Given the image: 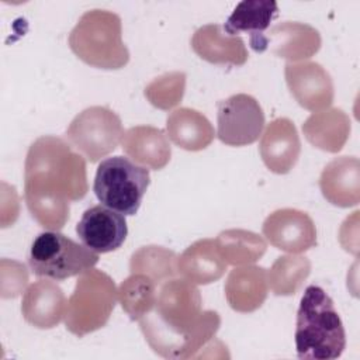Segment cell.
<instances>
[{
    "mask_svg": "<svg viewBox=\"0 0 360 360\" xmlns=\"http://www.w3.org/2000/svg\"><path fill=\"white\" fill-rule=\"evenodd\" d=\"M89 191L86 160L62 138L35 139L24 165V198L31 217L49 231H59L69 219V202Z\"/></svg>",
    "mask_w": 360,
    "mask_h": 360,
    "instance_id": "1",
    "label": "cell"
},
{
    "mask_svg": "<svg viewBox=\"0 0 360 360\" xmlns=\"http://www.w3.org/2000/svg\"><path fill=\"white\" fill-rule=\"evenodd\" d=\"M198 288L186 278L159 285L156 304L138 322L150 349L165 359H195L221 326L217 311H201Z\"/></svg>",
    "mask_w": 360,
    "mask_h": 360,
    "instance_id": "2",
    "label": "cell"
},
{
    "mask_svg": "<svg viewBox=\"0 0 360 360\" xmlns=\"http://www.w3.org/2000/svg\"><path fill=\"white\" fill-rule=\"evenodd\" d=\"M297 356L333 360L346 347V332L332 298L319 285H308L300 301L295 323Z\"/></svg>",
    "mask_w": 360,
    "mask_h": 360,
    "instance_id": "3",
    "label": "cell"
},
{
    "mask_svg": "<svg viewBox=\"0 0 360 360\" xmlns=\"http://www.w3.org/2000/svg\"><path fill=\"white\" fill-rule=\"evenodd\" d=\"M69 46L80 60L93 68L115 70L129 62L121 18L108 10L86 11L69 34Z\"/></svg>",
    "mask_w": 360,
    "mask_h": 360,
    "instance_id": "4",
    "label": "cell"
},
{
    "mask_svg": "<svg viewBox=\"0 0 360 360\" xmlns=\"http://www.w3.org/2000/svg\"><path fill=\"white\" fill-rule=\"evenodd\" d=\"M118 300L114 280L104 271L90 269L80 274L66 302V329L82 338L108 322Z\"/></svg>",
    "mask_w": 360,
    "mask_h": 360,
    "instance_id": "5",
    "label": "cell"
},
{
    "mask_svg": "<svg viewBox=\"0 0 360 360\" xmlns=\"http://www.w3.org/2000/svg\"><path fill=\"white\" fill-rule=\"evenodd\" d=\"M149 183L150 174L146 167L128 158L112 156L98 165L93 191L103 205L124 215H135Z\"/></svg>",
    "mask_w": 360,
    "mask_h": 360,
    "instance_id": "6",
    "label": "cell"
},
{
    "mask_svg": "<svg viewBox=\"0 0 360 360\" xmlns=\"http://www.w3.org/2000/svg\"><path fill=\"white\" fill-rule=\"evenodd\" d=\"M98 253L58 231L39 233L31 243L28 264L38 277L56 281L79 276L96 266Z\"/></svg>",
    "mask_w": 360,
    "mask_h": 360,
    "instance_id": "7",
    "label": "cell"
},
{
    "mask_svg": "<svg viewBox=\"0 0 360 360\" xmlns=\"http://www.w3.org/2000/svg\"><path fill=\"white\" fill-rule=\"evenodd\" d=\"M122 135L124 129L118 114L101 105H93L79 112L65 134L69 145L91 163L115 150Z\"/></svg>",
    "mask_w": 360,
    "mask_h": 360,
    "instance_id": "8",
    "label": "cell"
},
{
    "mask_svg": "<svg viewBox=\"0 0 360 360\" xmlns=\"http://www.w3.org/2000/svg\"><path fill=\"white\" fill-rule=\"evenodd\" d=\"M218 139L229 146H246L259 139L264 127V112L250 94H233L217 104Z\"/></svg>",
    "mask_w": 360,
    "mask_h": 360,
    "instance_id": "9",
    "label": "cell"
},
{
    "mask_svg": "<svg viewBox=\"0 0 360 360\" xmlns=\"http://www.w3.org/2000/svg\"><path fill=\"white\" fill-rule=\"evenodd\" d=\"M284 75L290 93L302 108L316 112L326 110L333 103V80L318 62H288Z\"/></svg>",
    "mask_w": 360,
    "mask_h": 360,
    "instance_id": "10",
    "label": "cell"
},
{
    "mask_svg": "<svg viewBox=\"0 0 360 360\" xmlns=\"http://www.w3.org/2000/svg\"><path fill=\"white\" fill-rule=\"evenodd\" d=\"M262 232L277 249L288 253L307 252L316 245V228L312 218L295 208H280L263 222Z\"/></svg>",
    "mask_w": 360,
    "mask_h": 360,
    "instance_id": "11",
    "label": "cell"
},
{
    "mask_svg": "<svg viewBox=\"0 0 360 360\" xmlns=\"http://www.w3.org/2000/svg\"><path fill=\"white\" fill-rule=\"evenodd\" d=\"M76 233L84 246L96 253L117 250L127 239L125 215L103 204L87 208L76 225Z\"/></svg>",
    "mask_w": 360,
    "mask_h": 360,
    "instance_id": "12",
    "label": "cell"
},
{
    "mask_svg": "<svg viewBox=\"0 0 360 360\" xmlns=\"http://www.w3.org/2000/svg\"><path fill=\"white\" fill-rule=\"evenodd\" d=\"M266 167L276 174L288 173L298 162L301 141L294 122L288 118H276L267 124L259 145Z\"/></svg>",
    "mask_w": 360,
    "mask_h": 360,
    "instance_id": "13",
    "label": "cell"
},
{
    "mask_svg": "<svg viewBox=\"0 0 360 360\" xmlns=\"http://www.w3.org/2000/svg\"><path fill=\"white\" fill-rule=\"evenodd\" d=\"M266 49L291 63L314 56L322 44L321 34L312 25L297 21L276 24L264 34Z\"/></svg>",
    "mask_w": 360,
    "mask_h": 360,
    "instance_id": "14",
    "label": "cell"
},
{
    "mask_svg": "<svg viewBox=\"0 0 360 360\" xmlns=\"http://www.w3.org/2000/svg\"><path fill=\"white\" fill-rule=\"evenodd\" d=\"M66 298L63 290L51 280L32 283L22 295L21 314L24 319L38 329H52L63 318Z\"/></svg>",
    "mask_w": 360,
    "mask_h": 360,
    "instance_id": "15",
    "label": "cell"
},
{
    "mask_svg": "<svg viewBox=\"0 0 360 360\" xmlns=\"http://www.w3.org/2000/svg\"><path fill=\"white\" fill-rule=\"evenodd\" d=\"M319 188L325 200L336 207L347 208L360 201V162L354 156H339L330 160L319 177Z\"/></svg>",
    "mask_w": 360,
    "mask_h": 360,
    "instance_id": "16",
    "label": "cell"
},
{
    "mask_svg": "<svg viewBox=\"0 0 360 360\" xmlns=\"http://www.w3.org/2000/svg\"><path fill=\"white\" fill-rule=\"evenodd\" d=\"M191 48L201 59L214 65L242 66L249 58L243 39L228 34L219 24L200 27L191 38Z\"/></svg>",
    "mask_w": 360,
    "mask_h": 360,
    "instance_id": "17",
    "label": "cell"
},
{
    "mask_svg": "<svg viewBox=\"0 0 360 360\" xmlns=\"http://www.w3.org/2000/svg\"><path fill=\"white\" fill-rule=\"evenodd\" d=\"M229 307L236 312H253L259 309L267 298V271L260 266L245 264L235 267L228 274L224 285Z\"/></svg>",
    "mask_w": 360,
    "mask_h": 360,
    "instance_id": "18",
    "label": "cell"
},
{
    "mask_svg": "<svg viewBox=\"0 0 360 360\" xmlns=\"http://www.w3.org/2000/svg\"><path fill=\"white\" fill-rule=\"evenodd\" d=\"M122 150L136 163L149 169L160 170L172 156L167 135L152 125H136L127 129L121 139Z\"/></svg>",
    "mask_w": 360,
    "mask_h": 360,
    "instance_id": "19",
    "label": "cell"
},
{
    "mask_svg": "<svg viewBox=\"0 0 360 360\" xmlns=\"http://www.w3.org/2000/svg\"><path fill=\"white\" fill-rule=\"evenodd\" d=\"M277 14L278 6L276 1L245 0L236 4L226 20L224 30L231 35H236L240 31L248 32L250 35V45L253 51L263 52L266 51V30Z\"/></svg>",
    "mask_w": 360,
    "mask_h": 360,
    "instance_id": "20",
    "label": "cell"
},
{
    "mask_svg": "<svg viewBox=\"0 0 360 360\" xmlns=\"http://www.w3.org/2000/svg\"><path fill=\"white\" fill-rule=\"evenodd\" d=\"M226 262L221 257L215 239H200L177 257V273L193 284H210L219 280Z\"/></svg>",
    "mask_w": 360,
    "mask_h": 360,
    "instance_id": "21",
    "label": "cell"
},
{
    "mask_svg": "<svg viewBox=\"0 0 360 360\" xmlns=\"http://www.w3.org/2000/svg\"><path fill=\"white\" fill-rule=\"evenodd\" d=\"M350 118L340 108H326L312 112L302 124L305 139L315 148L338 153L350 135Z\"/></svg>",
    "mask_w": 360,
    "mask_h": 360,
    "instance_id": "22",
    "label": "cell"
},
{
    "mask_svg": "<svg viewBox=\"0 0 360 360\" xmlns=\"http://www.w3.org/2000/svg\"><path fill=\"white\" fill-rule=\"evenodd\" d=\"M166 131L174 145L191 152L205 149L215 136L214 127L208 118L188 107H180L167 115Z\"/></svg>",
    "mask_w": 360,
    "mask_h": 360,
    "instance_id": "23",
    "label": "cell"
},
{
    "mask_svg": "<svg viewBox=\"0 0 360 360\" xmlns=\"http://www.w3.org/2000/svg\"><path fill=\"white\" fill-rule=\"evenodd\" d=\"M218 252L226 264L245 266L257 262L267 249L264 239L246 229H226L215 239Z\"/></svg>",
    "mask_w": 360,
    "mask_h": 360,
    "instance_id": "24",
    "label": "cell"
},
{
    "mask_svg": "<svg viewBox=\"0 0 360 360\" xmlns=\"http://www.w3.org/2000/svg\"><path fill=\"white\" fill-rule=\"evenodd\" d=\"M159 284L141 273H131L118 287V300L132 321H139L156 304Z\"/></svg>",
    "mask_w": 360,
    "mask_h": 360,
    "instance_id": "25",
    "label": "cell"
},
{
    "mask_svg": "<svg viewBox=\"0 0 360 360\" xmlns=\"http://www.w3.org/2000/svg\"><path fill=\"white\" fill-rule=\"evenodd\" d=\"M311 273V262L305 256H280L267 273V283L276 295H294Z\"/></svg>",
    "mask_w": 360,
    "mask_h": 360,
    "instance_id": "26",
    "label": "cell"
},
{
    "mask_svg": "<svg viewBox=\"0 0 360 360\" xmlns=\"http://www.w3.org/2000/svg\"><path fill=\"white\" fill-rule=\"evenodd\" d=\"M129 271L150 277L159 285L177 274V255L163 246H142L131 255Z\"/></svg>",
    "mask_w": 360,
    "mask_h": 360,
    "instance_id": "27",
    "label": "cell"
},
{
    "mask_svg": "<svg viewBox=\"0 0 360 360\" xmlns=\"http://www.w3.org/2000/svg\"><path fill=\"white\" fill-rule=\"evenodd\" d=\"M186 90V73L170 72L153 79L145 87V97L148 101L159 110H170L176 107Z\"/></svg>",
    "mask_w": 360,
    "mask_h": 360,
    "instance_id": "28",
    "label": "cell"
},
{
    "mask_svg": "<svg viewBox=\"0 0 360 360\" xmlns=\"http://www.w3.org/2000/svg\"><path fill=\"white\" fill-rule=\"evenodd\" d=\"M1 297L14 298L21 294L28 283V273L24 264L11 260V271L7 269L4 260H1Z\"/></svg>",
    "mask_w": 360,
    "mask_h": 360,
    "instance_id": "29",
    "label": "cell"
}]
</instances>
